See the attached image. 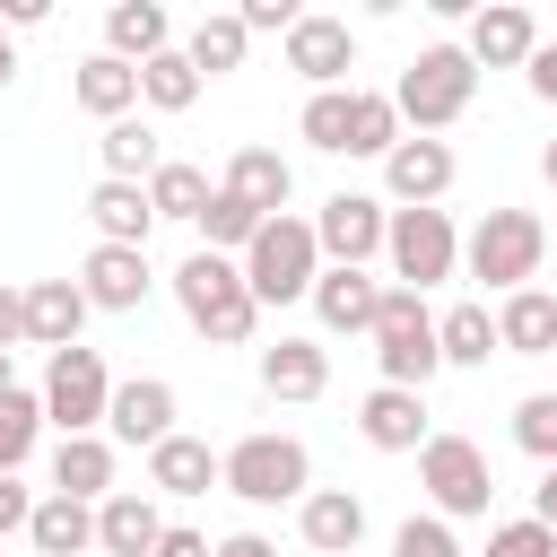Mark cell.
Wrapping results in <instances>:
<instances>
[{
    "label": "cell",
    "mask_w": 557,
    "mask_h": 557,
    "mask_svg": "<svg viewBox=\"0 0 557 557\" xmlns=\"http://www.w3.org/2000/svg\"><path fill=\"white\" fill-rule=\"evenodd\" d=\"M174 305H183V322L209 339V348H244L252 331H261V296H252V278H244V261L235 252H183V270H174Z\"/></svg>",
    "instance_id": "6da1fadb"
},
{
    "label": "cell",
    "mask_w": 557,
    "mask_h": 557,
    "mask_svg": "<svg viewBox=\"0 0 557 557\" xmlns=\"http://www.w3.org/2000/svg\"><path fill=\"white\" fill-rule=\"evenodd\" d=\"M470 96H479V61H470L461 44H426V52H409L400 78H392V104H400L409 131H453V122L470 113Z\"/></svg>",
    "instance_id": "7a4b0ae2"
},
{
    "label": "cell",
    "mask_w": 557,
    "mask_h": 557,
    "mask_svg": "<svg viewBox=\"0 0 557 557\" xmlns=\"http://www.w3.org/2000/svg\"><path fill=\"white\" fill-rule=\"evenodd\" d=\"M540 261H548V226H540L531 209H487V218L461 235V270H470L479 287H496V296L531 287Z\"/></svg>",
    "instance_id": "3957f363"
},
{
    "label": "cell",
    "mask_w": 557,
    "mask_h": 557,
    "mask_svg": "<svg viewBox=\"0 0 557 557\" xmlns=\"http://www.w3.org/2000/svg\"><path fill=\"white\" fill-rule=\"evenodd\" d=\"M244 278H252L261 305H296V296H313V278H322V235H313V218H296V209L261 218V235L244 244Z\"/></svg>",
    "instance_id": "277c9868"
},
{
    "label": "cell",
    "mask_w": 557,
    "mask_h": 557,
    "mask_svg": "<svg viewBox=\"0 0 557 557\" xmlns=\"http://www.w3.org/2000/svg\"><path fill=\"white\" fill-rule=\"evenodd\" d=\"M374 366H383V383H409V392H426L435 374H444V339H435V313H426V296L418 287H383V313H374Z\"/></svg>",
    "instance_id": "5b68a950"
},
{
    "label": "cell",
    "mask_w": 557,
    "mask_h": 557,
    "mask_svg": "<svg viewBox=\"0 0 557 557\" xmlns=\"http://www.w3.org/2000/svg\"><path fill=\"white\" fill-rule=\"evenodd\" d=\"M226 496H244V505H305L313 496V453L296 444V435H244V444H226V479H218Z\"/></svg>",
    "instance_id": "8992f818"
},
{
    "label": "cell",
    "mask_w": 557,
    "mask_h": 557,
    "mask_svg": "<svg viewBox=\"0 0 557 557\" xmlns=\"http://www.w3.org/2000/svg\"><path fill=\"white\" fill-rule=\"evenodd\" d=\"M104 409H113V366L104 348H52L44 357V426L61 435H104Z\"/></svg>",
    "instance_id": "52a82bcc"
},
{
    "label": "cell",
    "mask_w": 557,
    "mask_h": 557,
    "mask_svg": "<svg viewBox=\"0 0 557 557\" xmlns=\"http://www.w3.org/2000/svg\"><path fill=\"white\" fill-rule=\"evenodd\" d=\"M383 261H392V287H444L453 270H461V226H453V209L435 200V209H392V235H383Z\"/></svg>",
    "instance_id": "ba28073f"
},
{
    "label": "cell",
    "mask_w": 557,
    "mask_h": 557,
    "mask_svg": "<svg viewBox=\"0 0 557 557\" xmlns=\"http://www.w3.org/2000/svg\"><path fill=\"white\" fill-rule=\"evenodd\" d=\"M418 487H426V505L444 522H479L496 505V470H487V453L470 435H426L418 444Z\"/></svg>",
    "instance_id": "9c48e42d"
},
{
    "label": "cell",
    "mask_w": 557,
    "mask_h": 557,
    "mask_svg": "<svg viewBox=\"0 0 557 557\" xmlns=\"http://www.w3.org/2000/svg\"><path fill=\"white\" fill-rule=\"evenodd\" d=\"M278 52H287V70H296L305 87H348V70H357L348 17H322V9H305V17L278 35Z\"/></svg>",
    "instance_id": "30bf717a"
},
{
    "label": "cell",
    "mask_w": 557,
    "mask_h": 557,
    "mask_svg": "<svg viewBox=\"0 0 557 557\" xmlns=\"http://www.w3.org/2000/svg\"><path fill=\"white\" fill-rule=\"evenodd\" d=\"M453 174H461V157H453V139H435V131H409V139L383 157V191H392L400 209H435V200L453 191Z\"/></svg>",
    "instance_id": "8fae6325"
},
{
    "label": "cell",
    "mask_w": 557,
    "mask_h": 557,
    "mask_svg": "<svg viewBox=\"0 0 557 557\" xmlns=\"http://www.w3.org/2000/svg\"><path fill=\"white\" fill-rule=\"evenodd\" d=\"M313 235H322V261H374L383 235H392V209L374 191H331L313 209Z\"/></svg>",
    "instance_id": "7c38bea8"
},
{
    "label": "cell",
    "mask_w": 557,
    "mask_h": 557,
    "mask_svg": "<svg viewBox=\"0 0 557 557\" xmlns=\"http://www.w3.org/2000/svg\"><path fill=\"white\" fill-rule=\"evenodd\" d=\"M78 287H87V305H96V313H139V305H148V287H157L148 244H96V252L78 261Z\"/></svg>",
    "instance_id": "4fadbf2b"
},
{
    "label": "cell",
    "mask_w": 557,
    "mask_h": 557,
    "mask_svg": "<svg viewBox=\"0 0 557 557\" xmlns=\"http://www.w3.org/2000/svg\"><path fill=\"white\" fill-rule=\"evenodd\" d=\"M174 383L165 374H131V383H113V409H104V435L113 444H139V453H157L165 435H174Z\"/></svg>",
    "instance_id": "5bb4252c"
},
{
    "label": "cell",
    "mask_w": 557,
    "mask_h": 557,
    "mask_svg": "<svg viewBox=\"0 0 557 557\" xmlns=\"http://www.w3.org/2000/svg\"><path fill=\"white\" fill-rule=\"evenodd\" d=\"M313 322L322 331H374V313H383V278L366 270V261H322V278H313Z\"/></svg>",
    "instance_id": "9a60e30c"
},
{
    "label": "cell",
    "mask_w": 557,
    "mask_h": 557,
    "mask_svg": "<svg viewBox=\"0 0 557 557\" xmlns=\"http://www.w3.org/2000/svg\"><path fill=\"white\" fill-rule=\"evenodd\" d=\"M357 435L374 444V453H418L435 426H426V392H409V383H374L366 400H357Z\"/></svg>",
    "instance_id": "2e32d148"
},
{
    "label": "cell",
    "mask_w": 557,
    "mask_h": 557,
    "mask_svg": "<svg viewBox=\"0 0 557 557\" xmlns=\"http://www.w3.org/2000/svg\"><path fill=\"white\" fill-rule=\"evenodd\" d=\"M165 540V513H157V487H113L96 505V548L104 557H157Z\"/></svg>",
    "instance_id": "e0dca14e"
},
{
    "label": "cell",
    "mask_w": 557,
    "mask_h": 557,
    "mask_svg": "<svg viewBox=\"0 0 557 557\" xmlns=\"http://www.w3.org/2000/svg\"><path fill=\"white\" fill-rule=\"evenodd\" d=\"M461 52H470L479 70H522V61L540 52V26H531V9H513V0H487V9L470 17Z\"/></svg>",
    "instance_id": "ac0fdd59"
},
{
    "label": "cell",
    "mask_w": 557,
    "mask_h": 557,
    "mask_svg": "<svg viewBox=\"0 0 557 557\" xmlns=\"http://www.w3.org/2000/svg\"><path fill=\"white\" fill-rule=\"evenodd\" d=\"M87 313H96V305H87L78 278H35V287H26V348H44V357H52V348H78Z\"/></svg>",
    "instance_id": "d6986e66"
},
{
    "label": "cell",
    "mask_w": 557,
    "mask_h": 557,
    "mask_svg": "<svg viewBox=\"0 0 557 557\" xmlns=\"http://www.w3.org/2000/svg\"><path fill=\"white\" fill-rule=\"evenodd\" d=\"M70 104L96 113V122L139 113V61H122V52H87V61L70 70Z\"/></svg>",
    "instance_id": "ffe728a7"
},
{
    "label": "cell",
    "mask_w": 557,
    "mask_h": 557,
    "mask_svg": "<svg viewBox=\"0 0 557 557\" xmlns=\"http://www.w3.org/2000/svg\"><path fill=\"white\" fill-rule=\"evenodd\" d=\"M261 392L270 400H322L331 392V348L322 339H270L261 348Z\"/></svg>",
    "instance_id": "44dd1931"
},
{
    "label": "cell",
    "mask_w": 557,
    "mask_h": 557,
    "mask_svg": "<svg viewBox=\"0 0 557 557\" xmlns=\"http://www.w3.org/2000/svg\"><path fill=\"white\" fill-rule=\"evenodd\" d=\"M218 479H226V453H209V444L183 435V426L148 453V487H157V496H209Z\"/></svg>",
    "instance_id": "7402d4cb"
},
{
    "label": "cell",
    "mask_w": 557,
    "mask_h": 557,
    "mask_svg": "<svg viewBox=\"0 0 557 557\" xmlns=\"http://www.w3.org/2000/svg\"><path fill=\"white\" fill-rule=\"evenodd\" d=\"M296 531H305V548L348 557V548L366 540V496H357V487H313V496L296 505Z\"/></svg>",
    "instance_id": "603a6c76"
},
{
    "label": "cell",
    "mask_w": 557,
    "mask_h": 557,
    "mask_svg": "<svg viewBox=\"0 0 557 557\" xmlns=\"http://www.w3.org/2000/svg\"><path fill=\"white\" fill-rule=\"evenodd\" d=\"M87 218H96V244H148V235H157L148 183H122V174H104V183L87 191Z\"/></svg>",
    "instance_id": "cb8c5ba5"
},
{
    "label": "cell",
    "mask_w": 557,
    "mask_h": 557,
    "mask_svg": "<svg viewBox=\"0 0 557 557\" xmlns=\"http://www.w3.org/2000/svg\"><path fill=\"white\" fill-rule=\"evenodd\" d=\"M26 540L44 548V557H87L96 548V505L87 496H35V513H26Z\"/></svg>",
    "instance_id": "d4e9b609"
},
{
    "label": "cell",
    "mask_w": 557,
    "mask_h": 557,
    "mask_svg": "<svg viewBox=\"0 0 557 557\" xmlns=\"http://www.w3.org/2000/svg\"><path fill=\"white\" fill-rule=\"evenodd\" d=\"M496 339H505V357H557V296L548 287H513L496 305Z\"/></svg>",
    "instance_id": "484cf974"
},
{
    "label": "cell",
    "mask_w": 557,
    "mask_h": 557,
    "mask_svg": "<svg viewBox=\"0 0 557 557\" xmlns=\"http://www.w3.org/2000/svg\"><path fill=\"white\" fill-rule=\"evenodd\" d=\"M218 183H226L235 200H252L261 218H278V209H287V191H296V165H287L278 148H235Z\"/></svg>",
    "instance_id": "4316f807"
},
{
    "label": "cell",
    "mask_w": 557,
    "mask_h": 557,
    "mask_svg": "<svg viewBox=\"0 0 557 557\" xmlns=\"http://www.w3.org/2000/svg\"><path fill=\"white\" fill-rule=\"evenodd\" d=\"M52 487L104 505V496H113V435H61V444H52Z\"/></svg>",
    "instance_id": "83f0119b"
},
{
    "label": "cell",
    "mask_w": 557,
    "mask_h": 557,
    "mask_svg": "<svg viewBox=\"0 0 557 557\" xmlns=\"http://www.w3.org/2000/svg\"><path fill=\"white\" fill-rule=\"evenodd\" d=\"M183 52H191V70H200V78H226V70H244L252 26H244L235 9H200V26L183 35Z\"/></svg>",
    "instance_id": "f1b7e54d"
},
{
    "label": "cell",
    "mask_w": 557,
    "mask_h": 557,
    "mask_svg": "<svg viewBox=\"0 0 557 557\" xmlns=\"http://www.w3.org/2000/svg\"><path fill=\"white\" fill-rule=\"evenodd\" d=\"M174 44V17H165V0H113L104 9V52H122V61H148V52H165Z\"/></svg>",
    "instance_id": "f546056e"
},
{
    "label": "cell",
    "mask_w": 557,
    "mask_h": 557,
    "mask_svg": "<svg viewBox=\"0 0 557 557\" xmlns=\"http://www.w3.org/2000/svg\"><path fill=\"white\" fill-rule=\"evenodd\" d=\"M200 87H209V78L191 70V52H183V44H165V52H148V61H139V104H157V113H191V104H200Z\"/></svg>",
    "instance_id": "4dcf8cb0"
},
{
    "label": "cell",
    "mask_w": 557,
    "mask_h": 557,
    "mask_svg": "<svg viewBox=\"0 0 557 557\" xmlns=\"http://www.w3.org/2000/svg\"><path fill=\"white\" fill-rule=\"evenodd\" d=\"M148 200H157V218H174V226H200V209L218 200V183H209V165H183V157H165V165L148 174Z\"/></svg>",
    "instance_id": "1f68e13d"
},
{
    "label": "cell",
    "mask_w": 557,
    "mask_h": 557,
    "mask_svg": "<svg viewBox=\"0 0 557 557\" xmlns=\"http://www.w3.org/2000/svg\"><path fill=\"white\" fill-rule=\"evenodd\" d=\"M435 339H444V366H487V357H505V339H496V313L470 296V305H453V313H435Z\"/></svg>",
    "instance_id": "d6a6232c"
},
{
    "label": "cell",
    "mask_w": 557,
    "mask_h": 557,
    "mask_svg": "<svg viewBox=\"0 0 557 557\" xmlns=\"http://www.w3.org/2000/svg\"><path fill=\"white\" fill-rule=\"evenodd\" d=\"M400 139H409L400 104H392V96H374V87H357V96H348V157H392Z\"/></svg>",
    "instance_id": "836d02e7"
},
{
    "label": "cell",
    "mask_w": 557,
    "mask_h": 557,
    "mask_svg": "<svg viewBox=\"0 0 557 557\" xmlns=\"http://www.w3.org/2000/svg\"><path fill=\"white\" fill-rule=\"evenodd\" d=\"M96 157H104V174H122V183H148V174L165 165V148H157V131H148L139 113H122V122H104V139H96Z\"/></svg>",
    "instance_id": "e575fe53"
},
{
    "label": "cell",
    "mask_w": 557,
    "mask_h": 557,
    "mask_svg": "<svg viewBox=\"0 0 557 557\" xmlns=\"http://www.w3.org/2000/svg\"><path fill=\"white\" fill-rule=\"evenodd\" d=\"M35 435H44V392L9 383V392H0V470H26Z\"/></svg>",
    "instance_id": "d590c367"
},
{
    "label": "cell",
    "mask_w": 557,
    "mask_h": 557,
    "mask_svg": "<svg viewBox=\"0 0 557 557\" xmlns=\"http://www.w3.org/2000/svg\"><path fill=\"white\" fill-rule=\"evenodd\" d=\"M348 96H357V87H313V96H305V113H296L305 148H322V157H348Z\"/></svg>",
    "instance_id": "8d00e7d4"
},
{
    "label": "cell",
    "mask_w": 557,
    "mask_h": 557,
    "mask_svg": "<svg viewBox=\"0 0 557 557\" xmlns=\"http://www.w3.org/2000/svg\"><path fill=\"white\" fill-rule=\"evenodd\" d=\"M252 235H261V209H252V200H235V191L218 183V200L200 209V244H209V252H235V261H244V244H252Z\"/></svg>",
    "instance_id": "74e56055"
},
{
    "label": "cell",
    "mask_w": 557,
    "mask_h": 557,
    "mask_svg": "<svg viewBox=\"0 0 557 557\" xmlns=\"http://www.w3.org/2000/svg\"><path fill=\"white\" fill-rule=\"evenodd\" d=\"M513 444L531 461H557V392H522L513 400Z\"/></svg>",
    "instance_id": "f35d334b"
},
{
    "label": "cell",
    "mask_w": 557,
    "mask_h": 557,
    "mask_svg": "<svg viewBox=\"0 0 557 557\" xmlns=\"http://www.w3.org/2000/svg\"><path fill=\"white\" fill-rule=\"evenodd\" d=\"M392 557H470V548H461V531H453L444 513H409V522L392 531Z\"/></svg>",
    "instance_id": "ab89813d"
},
{
    "label": "cell",
    "mask_w": 557,
    "mask_h": 557,
    "mask_svg": "<svg viewBox=\"0 0 557 557\" xmlns=\"http://www.w3.org/2000/svg\"><path fill=\"white\" fill-rule=\"evenodd\" d=\"M487 557H557V531H548V522H531V513H513V522H496V531H487Z\"/></svg>",
    "instance_id": "60d3db41"
},
{
    "label": "cell",
    "mask_w": 557,
    "mask_h": 557,
    "mask_svg": "<svg viewBox=\"0 0 557 557\" xmlns=\"http://www.w3.org/2000/svg\"><path fill=\"white\" fill-rule=\"evenodd\" d=\"M235 17H244L252 35H287V26L305 17V0H235Z\"/></svg>",
    "instance_id": "b9f144b4"
},
{
    "label": "cell",
    "mask_w": 557,
    "mask_h": 557,
    "mask_svg": "<svg viewBox=\"0 0 557 557\" xmlns=\"http://www.w3.org/2000/svg\"><path fill=\"white\" fill-rule=\"evenodd\" d=\"M26 513H35V496L17 487V470H0V540H9V531H26Z\"/></svg>",
    "instance_id": "7bdbcfd3"
},
{
    "label": "cell",
    "mask_w": 557,
    "mask_h": 557,
    "mask_svg": "<svg viewBox=\"0 0 557 557\" xmlns=\"http://www.w3.org/2000/svg\"><path fill=\"white\" fill-rule=\"evenodd\" d=\"M522 78H531V96H540V104L557 113V44H540V52L522 61Z\"/></svg>",
    "instance_id": "ee69618b"
},
{
    "label": "cell",
    "mask_w": 557,
    "mask_h": 557,
    "mask_svg": "<svg viewBox=\"0 0 557 557\" xmlns=\"http://www.w3.org/2000/svg\"><path fill=\"white\" fill-rule=\"evenodd\" d=\"M157 557H218V540H209V531H183V522H165Z\"/></svg>",
    "instance_id": "f6af8a7d"
},
{
    "label": "cell",
    "mask_w": 557,
    "mask_h": 557,
    "mask_svg": "<svg viewBox=\"0 0 557 557\" xmlns=\"http://www.w3.org/2000/svg\"><path fill=\"white\" fill-rule=\"evenodd\" d=\"M26 339V287H0V348Z\"/></svg>",
    "instance_id": "bcb514c9"
},
{
    "label": "cell",
    "mask_w": 557,
    "mask_h": 557,
    "mask_svg": "<svg viewBox=\"0 0 557 557\" xmlns=\"http://www.w3.org/2000/svg\"><path fill=\"white\" fill-rule=\"evenodd\" d=\"M531 522L557 531V461H540V487H531Z\"/></svg>",
    "instance_id": "7dc6e473"
},
{
    "label": "cell",
    "mask_w": 557,
    "mask_h": 557,
    "mask_svg": "<svg viewBox=\"0 0 557 557\" xmlns=\"http://www.w3.org/2000/svg\"><path fill=\"white\" fill-rule=\"evenodd\" d=\"M218 557H278V540H261V531H226Z\"/></svg>",
    "instance_id": "c3c4849f"
},
{
    "label": "cell",
    "mask_w": 557,
    "mask_h": 557,
    "mask_svg": "<svg viewBox=\"0 0 557 557\" xmlns=\"http://www.w3.org/2000/svg\"><path fill=\"white\" fill-rule=\"evenodd\" d=\"M52 9H61V0H0V17H9V26H44Z\"/></svg>",
    "instance_id": "681fc988"
},
{
    "label": "cell",
    "mask_w": 557,
    "mask_h": 557,
    "mask_svg": "<svg viewBox=\"0 0 557 557\" xmlns=\"http://www.w3.org/2000/svg\"><path fill=\"white\" fill-rule=\"evenodd\" d=\"M418 9H426V17H453V26H470L487 0H418Z\"/></svg>",
    "instance_id": "f907efd6"
},
{
    "label": "cell",
    "mask_w": 557,
    "mask_h": 557,
    "mask_svg": "<svg viewBox=\"0 0 557 557\" xmlns=\"http://www.w3.org/2000/svg\"><path fill=\"white\" fill-rule=\"evenodd\" d=\"M9 78H17V26L0 17V96H9Z\"/></svg>",
    "instance_id": "816d5d0a"
},
{
    "label": "cell",
    "mask_w": 557,
    "mask_h": 557,
    "mask_svg": "<svg viewBox=\"0 0 557 557\" xmlns=\"http://www.w3.org/2000/svg\"><path fill=\"white\" fill-rule=\"evenodd\" d=\"M540 174H548V191H557V139H548V148H540Z\"/></svg>",
    "instance_id": "f5cc1de1"
},
{
    "label": "cell",
    "mask_w": 557,
    "mask_h": 557,
    "mask_svg": "<svg viewBox=\"0 0 557 557\" xmlns=\"http://www.w3.org/2000/svg\"><path fill=\"white\" fill-rule=\"evenodd\" d=\"M366 9H374V17H400V9H409V0H366Z\"/></svg>",
    "instance_id": "db71d44e"
},
{
    "label": "cell",
    "mask_w": 557,
    "mask_h": 557,
    "mask_svg": "<svg viewBox=\"0 0 557 557\" xmlns=\"http://www.w3.org/2000/svg\"><path fill=\"white\" fill-rule=\"evenodd\" d=\"M9 383H17V374H9V348H0V392H9Z\"/></svg>",
    "instance_id": "11a10c76"
},
{
    "label": "cell",
    "mask_w": 557,
    "mask_h": 557,
    "mask_svg": "<svg viewBox=\"0 0 557 557\" xmlns=\"http://www.w3.org/2000/svg\"><path fill=\"white\" fill-rule=\"evenodd\" d=\"M513 9H531V0H513Z\"/></svg>",
    "instance_id": "9f6ffc18"
}]
</instances>
